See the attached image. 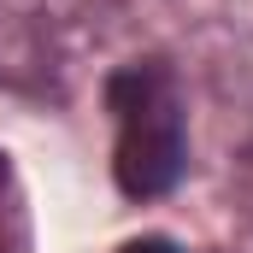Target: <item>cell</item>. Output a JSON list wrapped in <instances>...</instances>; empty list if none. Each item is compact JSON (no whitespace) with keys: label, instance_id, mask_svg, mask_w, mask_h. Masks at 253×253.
Segmentation results:
<instances>
[{"label":"cell","instance_id":"cell-1","mask_svg":"<svg viewBox=\"0 0 253 253\" xmlns=\"http://www.w3.org/2000/svg\"><path fill=\"white\" fill-rule=\"evenodd\" d=\"M189 165V147H183V112L165 100H153L147 112L124 118V135H118V159H112V177L129 200H153V194L177 189Z\"/></svg>","mask_w":253,"mask_h":253},{"label":"cell","instance_id":"cell-2","mask_svg":"<svg viewBox=\"0 0 253 253\" xmlns=\"http://www.w3.org/2000/svg\"><path fill=\"white\" fill-rule=\"evenodd\" d=\"M153 100H165V71H159V65H124V71L106 83V106H112L118 118L147 112Z\"/></svg>","mask_w":253,"mask_h":253},{"label":"cell","instance_id":"cell-3","mask_svg":"<svg viewBox=\"0 0 253 253\" xmlns=\"http://www.w3.org/2000/svg\"><path fill=\"white\" fill-rule=\"evenodd\" d=\"M124 253H183L171 236H135V242H124Z\"/></svg>","mask_w":253,"mask_h":253},{"label":"cell","instance_id":"cell-4","mask_svg":"<svg viewBox=\"0 0 253 253\" xmlns=\"http://www.w3.org/2000/svg\"><path fill=\"white\" fill-rule=\"evenodd\" d=\"M0 189H6V153H0Z\"/></svg>","mask_w":253,"mask_h":253}]
</instances>
